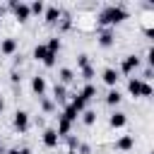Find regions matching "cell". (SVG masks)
Wrapping results in <instances>:
<instances>
[{
    "label": "cell",
    "mask_w": 154,
    "mask_h": 154,
    "mask_svg": "<svg viewBox=\"0 0 154 154\" xmlns=\"http://www.w3.org/2000/svg\"><path fill=\"white\" fill-rule=\"evenodd\" d=\"M123 19H128V10H125L123 5H108V7H103L101 14H99V24H101V26H113V24H118V22H123Z\"/></svg>",
    "instance_id": "cell-1"
},
{
    "label": "cell",
    "mask_w": 154,
    "mask_h": 154,
    "mask_svg": "<svg viewBox=\"0 0 154 154\" xmlns=\"http://www.w3.org/2000/svg\"><path fill=\"white\" fill-rule=\"evenodd\" d=\"M128 91H130L132 96H152V94H154L152 84H149V82H142L140 77H132V79L128 82Z\"/></svg>",
    "instance_id": "cell-2"
},
{
    "label": "cell",
    "mask_w": 154,
    "mask_h": 154,
    "mask_svg": "<svg viewBox=\"0 0 154 154\" xmlns=\"http://www.w3.org/2000/svg\"><path fill=\"white\" fill-rule=\"evenodd\" d=\"M7 5H10V10H12V14H14V19H17V22H26V19L31 17V12H29V5H26V2H22V0H10Z\"/></svg>",
    "instance_id": "cell-3"
},
{
    "label": "cell",
    "mask_w": 154,
    "mask_h": 154,
    "mask_svg": "<svg viewBox=\"0 0 154 154\" xmlns=\"http://www.w3.org/2000/svg\"><path fill=\"white\" fill-rule=\"evenodd\" d=\"M31 55H34L38 63H43L46 67H53V65H55V58H58V55H51V53L46 51V43H38V46H34V53H31Z\"/></svg>",
    "instance_id": "cell-4"
},
{
    "label": "cell",
    "mask_w": 154,
    "mask_h": 154,
    "mask_svg": "<svg viewBox=\"0 0 154 154\" xmlns=\"http://www.w3.org/2000/svg\"><path fill=\"white\" fill-rule=\"evenodd\" d=\"M60 17H63V10H60L58 5H48V7L43 10V19H46V24H58Z\"/></svg>",
    "instance_id": "cell-5"
},
{
    "label": "cell",
    "mask_w": 154,
    "mask_h": 154,
    "mask_svg": "<svg viewBox=\"0 0 154 154\" xmlns=\"http://www.w3.org/2000/svg\"><path fill=\"white\" fill-rule=\"evenodd\" d=\"M137 67H140V58L137 55H125L123 63H120V72L123 75H132Z\"/></svg>",
    "instance_id": "cell-6"
},
{
    "label": "cell",
    "mask_w": 154,
    "mask_h": 154,
    "mask_svg": "<svg viewBox=\"0 0 154 154\" xmlns=\"http://www.w3.org/2000/svg\"><path fill=\"white\" fill-rule=\"evenodd\" d=\"M12 125H14L17 132H26V130H29V113H26V111H17Z\"/></svg>",
    "instance_id": "cell-7"
},
{
    "label": "cell",
    "mask_w": 154,
    "mask_h": 154,
    "mask_svg": "<svg viewBox=\"0 0 154 154\" xmlns=\"http://www.w3.org/2000/svg\"><path fill=\"white\" fill-rule=\"evenodd\" d=\"M125 123H128V116H125L123 111H113V113L108 116V125H111L113 130H118V128H125Z\"/></svg>",
    "instance_id": "cell-8"
},
{
    "label": "cell",
    "mask_w": 154,
    "mask_h": 154,
    "mask_svg": "<svg viewBox=\"0 0 154 154\" xmlns=\"http://www.w3.org/2000/svg\"><path fill=\"white\" fill-rule=\"evenodd\" d=\"M43 144H46L48 149H53V147L60 144V137H58L55 128H46V130H43Z\"/></svg>",
    "instance_id": "cell-9"
},
{
    "label": "cell",
    "mask_w": 154,
    "mask_h": 154,
    "mask_svg": "<svg viewBox=\"0 0 154 154\" xmlns=\"http://www.w3.org/2000/svg\"><path fill=\"white\" fill-rule=\"evenodd\" d=\"M53 101L55 103H67V87L65 84L55 82V87H53Z\"/></svg>",
    "instance_id": "cell-10"
},
{
    "label": "cell",
    "mask_w": 154,
    "mask_h": 154,
    "mask_svg": "<svg viewBox=\"0 0 154 154\" xmlns=\"http://www.w3.org/2000/svg\"><path fill=\"white\" fill-rule=\"evenodd\" d=\"M70 130H72V123H70L65 116H58V128H55L58 137H60V140H63V137H67V135H70Z\"/></svg>",
    "instance_id": "cell-11"
},
{
    "label": "cell",
    "mask_w": 154,
    "mask_h": 154,
    "mask_svg": "<svg viewBox=\"0 0 154 154\" xmlns=\"http://www.w3.org/2000/svg\"><path fill=\"white\" fill-rule=\"evenodd\" d=\"M132 147H135V137L132 135H123V137L116 140V149L118 152H130Z\"/></svg>",
    "instance_id": "cell-12"
},
{
    "label": "cell",
    "mask_w": 154,
    "mask_h": 154,
    "mask_svg": "<svg viewBox=\"0 0 154 154\" xmlns=\"http://www.w3.org/2000/svg\"><path fill=\"white\" fill-rule=\"evenodd\" d=\"M0 53L2 55H14L17 53V41L14 38H0Z\"/></svg>",
    "instance_id": "cell-13"
},
{
    "label": "cell",
    "mask_w": 154,
    "mask_h": 154,
    "mask_svg": "<svg viewBox=\"0 0 154 154\" xmlns=\"http://www.w3.org/2000/svg\"><path fill=\"white\" fill-rule=\"evenodd\" d=\"M118 75H120L118 70H113V67H106V70H103V75H101V79H103V82H106V84L113 89V87L118 84V79H120Z\"/></svg>",
    "instance_id": "cell-14"
},
{
    "label": "cell",
    "mask_w": 154,
    "mask_h": 154,
    "mask_svg": "<svg viewBox=\"0 0 154 154\" xmlns=\"http://www.w3.org/2000/svg\"><path fill=\"white\" fill-rule=\"evenodd\" d=\"M113 43H116V34H113V29L101 31V36H99V46H101V48H111Z\"/></svg>",
    "instance_id": "cell-15"
},
{
    "label": "cell",
    "mask_w": 154,
    "mask_h": 154,
    "mask_svg": "<svg viewBox=\"0 0 154 154\" xmlns=\"http://www.w3.org/2000/svg\"><path fill=\"white\" fill-rule=\"evenodd\" d=\"M46 87H48V84H46V79H43V77H31V91H34L38 99L46 94Z\"/></svg>",
    "instance_id": "cell-16"
},
{
    "label": "cell",
    "mask_w": 154,
    "mask_h": 154,
    "mask_svg": "<svg viewBox=\"0 0 154 154\" xmlns=\"http://www.w3.org/2000/svg\"><path fill=\"white\" fill-rule=\"evenodd\" d=\"M58 79H60V84H72L75 82V70H70V67H60V72H58Z\"/></svg>",
    "instance_id": "cell-17"
},
{
    "label": "cell",
    "mask_w": 154,
    "mask_h": 154,
    "mask_svg": "<svg viewBox=\"0 0 154 154\" xmlns=\"http://www.w3.org/2000/svg\"><path fill=\"white\" fill-rule=\"evenodd\" d=\"M77 96H79L84 103H89V101L96 96V87H94V84H84V87H82V91H79Z\"/></svg>",
    "instance_id": "cell-18"
},
{
    "label": "cell",
    "mask_w": 154,
    "mask_h": 154,
    "mask_svg": "<svg viewBox=\"0 0 154 154\" xmlns=\"http://www.w3.org/2000/svg\"><path fill=\"white\" fill-rule=\"evenodd\" d=\"M60 46H63V43H60V38H58V36H51V38H48V43H46V51H48L51 55H58Z\"/></svg>",
    "instance_id": "cell-19"
},
{
    "label": "cell",
    "mask_w": 154,
    "mask_h": 154,
    "mask_svg": "<svg viewBox=\"0 0 154 154\" xmlns=\"http://www.w3.org/2000/svg\"><path fill=\"white\" fill-rule=\"evenodd\" d=\"M82 123L89 128V125H94L96 123V111H91V108H84L82 111Z\"/></svg>",
    "instance_id": "cell-20"
},
{
    "label": "cell",
    "mask_w": 154,
    "mask_h": 154,
    "mask_svg": "<svg viewBox=\"0 0 154 154\" xmlns=\"http://www.w3.org/2000/svg\"><path fill=\"white\" fill-rule=\"evenodd\" d=\"M120 99H123V96H120V91H118V89H111V91L106 94V103H108V106H118V103H120Z\"/></svg>",
    "instance_id": "cell-21"
},
{
    "label": "cell",
    "mask_w": 154,
    "mask_h": 154,
    "mask_svg": "<svg viewBox=\"0 0 154 154\" xmlns=\"http://www.w3.org/2000/svg\"><path fill=\"white\" fill-rule=\"evenodd\" d=\"M60 116H65V118H67V120H70V123H75V120H77V116H79V113H77V111H75V108H72V106H70V103H67V106H65V111H63V113H60Z\"/></svg>",
    "instance_id": "cell-22"
},
{
    "label": "cell",
    "mask_w": 154,
    "mask_h": 154,
    "mask_svg": "<svg viewBox=\"0 0 154 154\" xmlns=\"http://www.w3.org/2000/svg\"><path fill=\"white\" fill-rule=\"evenodd\" d=\"M43 10H46V5H43L41 0H36V2L29 5V12H31V14H43Z\"/></svg>",
    "instance_id": "cell-23"
},
{
    "label": "cell",
    "mask_w": 154,
    "mask_h": 154,
    "mask_svg": "<svg viewBox=\"0 0 154 154\" xmlns=\"http://www.w3.org/2000/svg\"><path fill=\"white\" fill-rule=\"evenodd\" d=\"M65 140H67V149H70V152H77V149H79V144H82V142L75 137V135H67Z\"/></svg>",
    "instance_id": "cell-24"
},
{
    "label": "cell",
    "mask_w": 154,
    "mask_h": 154,
    "mask_svg": "<svg viewBox=\"0 0 154 154\" xmlns=\"http://www.w3.org/2000/svg\"><path fill=\"white\" fill-rule=\"evenodd\" d=\"M77 67H79V70L89 67V55H87V53H79V55H77Z\"/></svg>",
    "instance_id": "cell-25"
},
{
    "label": "cell",
    "mask_w": 154,
    "mask_h": 154,
    "mask_svg": "<svg viewBox=\"0 0 154 154\" xmlns=\"http://www.w3.org/2000/svg\"><path fill=\"white\" fill-rule=\"evenodd\" d=\"M41 108H43L46 113H51V111L55 108V101H51V99H43V96H41Z\"/></svg>",
    "instance_id": "cell-26"
},
{
    "label": "cell",
    "mask_w": 154,
    "mask_h": 154,
    "mask_svg": "<svg viewBox=\"0 0 154 154\" xmlns=\"http://www.w3.org/2000/svg\"><path fill=\"white\" fill-rule=\"evenodd\" d=\"M82 79H84V82H91V79H94V67H91V65L82 70Z\"/></svg>",
    "instance_id": "cell-27"
},
{
    "label": "cell",
    "mask_w": 154,
    "mask_h": 154,
    "mask_svg": "<svg viewBox=\"0 0 154 154\" xmlns=\"http://www.w3.org/2000/svg\"><path fill=\"white\" fill-rule=\"evenodd\" d=\"M79 152H82V154H91V149H89V144H79Z\"/></svg>",
    "instance_id": "cell-28"
},
{
    "label": "cell",
    "mask_w": 154,
    "mask_h": 154,
    "mask_svg": "<svg viewBox=\"0 0 154 154\" xmlns=\"http://www.w3.org/2000/svg\"><path fill=\"white\" fill-rule=\"evenodd\" d=\"M19 154H31V149H29V147H22V149H19Z\"/></svg>",
    "instance_id": "cell-29"
},
{
    "label": "cell",
    "mask_w": 154,
    "mask_h": 154,
    "mask_svg": "<svg viewBox=\"0 0 154 154\" xmlns=\"http://www.w3.org/2000/svg\"><path fill=\"white\" fill-rule=\"evenodd\" d=\"M5 111V101H2V96H0V113Z\"/></svg>",
    "instance_id": "cell-30"
},
{
    "label": "cell",
    "mask_w": 154,
    "mask_h": 154,
    "mask_svg": "<svg viewBox=\"0 0 154 154\" xmlns=\"http://www.w3.org/2000/svg\"><path fill=\"white\" fill-rule=\"evenodd\" d=\"M5 154H19V149H10V152H5Z\"/></svg>",
    "instance_id": "cell-31"
},
{
    "label": "cell",
    "mask_w": 154,
    "mask_h": 154,
    "mask_svg": "<svg viewBox=\"0 0 154 154\" xmlns=\"http://www.w3.org/2000/svg\"><path fill=\"white\" fill-rule=\"evenodd\" d=\"M63 154H77V152H70V149H65V152H63Z\"/></svg>",
    "instance_id": "cell-32"
},
{
    "label": "cell",
    "mask_w": 154,
    "mask_h": 154,
    "mask_svg": "<svg viewBox=\"0 0 154 154\" xmlns=\"http://www.w3.org/2000/svg\"><path fill=\"white\" fill-rule=\"evenodd\" d=\"M2 14H5V7H2V5H0V17H2Z\"/></svg>",
    "instance_id": "cell-33"
},
{
    "label": "cell",
    "mask_w": 154,
    "mask_h": 154,
    "mask_svg": "<svg viewBox=\"0 0 154 154\" xmlns=\"http://www.w3.org/2000/svg\"><path fill=\"white\" fill-rule=\"evenodd\" d=\"M0 152H2V142H0Z\"/></svg>",
    "instance_id": "cell-34"
},
{
    "label": "cell",
    "mask_w": 154,
    "mask_h": 154,
    "mask_svg": "<svg viewBox=\"0 0 154 154\" xmlns=\"http://www.w3.org/2000/svg\"><path fill=\"white\" fill-rule=\"evenodd\" d=\"M149 154H154V152H149Z\"/></svg>",
    "instance_id": "cell-35"
},
{
    "label": "cell",
    "mask_w": 154,
    "mask_h": 154,
    "mask_svg": "<svg viewBox=\"0 0 154 154\" xmlns=\"http://www.w3.org/2000/svg\"><path fill=\"white\" fill-rule=\"evenodd\" d=\"M0 154H5V152H0Z\"/></svg>",
    "instance_id": "cell-36"
}]
</instances>
